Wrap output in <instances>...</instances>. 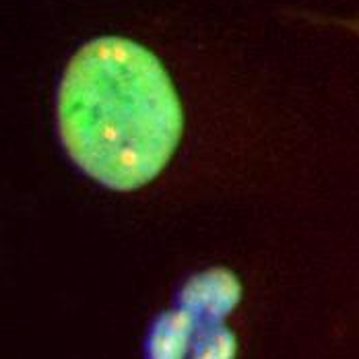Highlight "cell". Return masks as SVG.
Returning a JSON list of instances; mask_svg holds the SVG:
<instances>
[{
    "mask_svg": "<svg viewBox=\"0 0 359 359\" xmlns=\"http://www.w3.org/2000/svg\"><path fill=\"white\" fill-rule=\"evenodd\" d=\"M198 324L182 310H168L155 318L144 343V359H186L192 351Z\"/></svg>",
    "mask_w": 359,
    "mask_h": 359,
    "instance_id": "3",
    "label": "cell"
},
{
    "mask_svg": "<svg viewBox=\"0 0 359 359\" xmlns=\"http://www.w3.org/2000/svg\"><path fill=\"white\" fill-rule=\"evenodd\" d=\"M58 130L72 161L111 190H135L170 163L184 130L163 62L126 37H97L67 65Z\"/></svg>",
    "mask_w": 359,
    "mask_h": 359,
    "instance_id": "1",
    "label": "cell"
},
{
    "mask_svg": "<svg viewBox=\"0 0 359 359\" xmlns=\"http://www.w3.org/2000/svg\"><path fill=\"white\" fill-rule=\"evenodd\" d=\"M242 302V283L236 273L213 266L192 275L178 293V308L198 326L221 324Z\"/></svg>",
    "mask_w": 359,
    "mask_h": 359,
    "instance_id": "2",
    "label": "cell"
},
{
    "mask_svg": "<svg viewBox=\"0 0 359 359\" xmlns=\"http://www.w3.org/2000/svg\"><path fill=\"white\" fill-rule=\"evenodd\" d=\"M238 337L223 324L198 326L190 359H236Z\"/></svg>",
    "mask_w": 359,
    "mask_h": 359,
    "instance_id": "4",
    "label": "cell"
},
{
    "mask_svg": "<svg viewBox=\"0 0 359 359\" xmlns=\"http://www.w3.org/2000/svg\"><path fill=\"white\" fill-rule=\"evenodd\" d=\"M332 23H337L339 27H343L345 32L353 34L359 37V17H349V19H334Z\"/></svg>",
    "mask_w": 359,
    "mask_h": 359,
    "instance_id": "5",
    "label": "cell"
}]
</instances>
